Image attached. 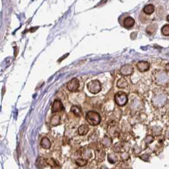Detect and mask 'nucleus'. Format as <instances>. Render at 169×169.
Listing matches in <instances>:
<instances>
[{"label":"nucleus","instance_id":"nucleus-8","mask_svg":"<svg viewBox=\"0 0 169 169\" xmlns=\"http://www.w3.org/2000/svg\"><path fill=\"white\" fill-rule=\"evenodd\" d=\"M120 72L121 75L124 76V77L130 76L134 72L133 66L130 64H125L121 67L120 69Z\"/></svg>","mask_w":169,"mask_h":169},{"label":"nucleus","instance_id":"nucleus-18","mask_svg":"<svg viewBox=\"0 0 169 169\" xmlns=\"http://www.w3.org/2000/svg\"><path fill=\"white\" fill-rule=\"evenodd\" d=\"M101 144L103 148H109L112 145V139L108 137H104L101 141Z\"/></svg>","mask_w":169,"mask_h":169},{"label":"nucleus","instance_id":"nucleus-12","mask_svg":"<svg viewBox=\"0 0 169 169\" xmlns=\"http://www.w3.org/2000/svg\"><path fill=\"white\" fill-rule=\"evenodd\" d=\"M40 145L43 149H45V150H49L52 146V143L48 138L43 137L41 139V141L40 142Z\"/></svg>","mask_w":169,"mask_h":169},{"label":"nucleus","instance_id":"nucleus-2","mask_svg":"<svg viewBox=\"0 0 169 169\" xmlns=\"http://www.w3.org/2000/svg\"><path fill=\"white\" fill-rule=\"evenodd\" d=\"M86 120L90 125L96 126L101 123V117L97 112L90 111L86 115Z\"/></svg>","mask_w":169,"mask_h":169},{"label":"nucleus","instance_id":"nucleus-31","mask_svg":"<svg viewBox=\"0 0 169 169\" xmlns=\"http://www.w3.org/2000/svg\"><path fill=\"white\" fill-rule=\"evenodd\" d=\"M167 21L169 22V15H167Z\"/></svg>","mask_w":169,"mask_h":169},{"label":"nucleus","instance_id":"nucleus-21","mask_svg":"<svg viewBox=\"0 0 169 169\" xmlns=\"http://www.w3.org/2000/svg\"><path fill=\"white\" fill-rule=\"evenodd\" d=\"M128 83L127 79L124 78L119 79L117 81V87L119 88H125L128 87Z\"/></svg>","mask_w":169,"mask_h":169},{"label":"nucleus","instance_id":"nucleus-16","mask_svg":"<svg viewBox=\"0 0 169 169\" xmlns=\"http://www.w3.org/2000/svg\"><path fill=\"white\" fill-rule=\"evenodd\" d=\"M71 112L78 118L81 117L82 115L81 109L77 106H72L71 108Z\"/></svg>","mask_w":169,"mask_h":169},{"label":"nucleus","instance_id":"nucleus-28","mask_svg":"<svg viewBox=\"0 0 169 169\" xmlns=\"http://www.w3.org/2000/svg\"><path fill=\"white\" fill-rule=\"evenodd\" d=\"M121 158L123 159V160H127L129 158V155L127 153H123L121 155Z\"/></svg>","mask_w":169,"mask_h":169},{"label":"nucleus","instance_id":"nucleus-11","mask_svg":"<svg viewBox=\"0 0 169 169\" xmlns=\"http://www.w3.org/2000/svg\"><path fill=\"white\" fill-rule=\"evenodd\" d=\"M81 157L82 158L85 159V160H88L92 158V153L90 148H86L83 150L81 151Z\"/></svg>","mask_w":169,"mask_h":169},{"label":"nucleus","instance_id":"nucleus-23","mask_svg":"<svg viewBox=\"0 0 169 169\" xmlns=\"http://www.w3.org/2000/svg\"><path fill=\"white\" fill-rule=\"evenodd\" d=\"M108 161L110 162L111 163H115V162L117 161V157L113 153H109L108 156Z\"/></svg>","mask_w":169,"mask_h":169},{"label":"nucleus","instance_id":"nucleus-32","mask_svg":"<svg viewBox=\"0 0 169 169\" xmlns=\"http://www.w3.org/2000/svg\"><path fill=\"white\" fill-rule=\"evenodd\" d=\"M168 133H169V132H168ZM167 137H169V134H167Z\"/></svg>","mask_w":169,"mask_h":169},{"label":"nucleus","instance_id":"nucleus-26","mask_svg":"<svg viewBox=\"0 0 169 169\" xmlns=\"http://www.w3.org/2000/svg\"><path fill=\"white\" fill-rule=\"evenodd\" d=\"M121 149H122V145L118 142V143H116L114 146V148H113V150L115 152V153H120L121 151Z\"/></svg>","mask_w":169,"mask_h":169},{"label":"nucleus","instance_id":"nucleus-27","mask_svg":"<svg viewBox=\"0 0 169 169\" xmlns=\"http://www.w3.org/2000/svg\"><path fill=\"white\" fill-rule=\"evenodd\" d=\"M145 141L146 143H148V144L150 143V142H151L153 141V137L151 136V135H148V136L146 138Z\"/></svg>","mask_w":169,"mask_h":169},{"label":"nucleus","instance_id":"nucleus-1","mask_svg":"<svg viewBox=\"0 0 169 169\" xmlns=\"http://www.w3.org/2000/svg\"><path fill=\"white\" fill-rule=\"evenodd\" d=\"M154 78L155 82L159 85H166L169 81L168 74L165 71H156L154 72Z\"/></svg>","mask_w":169,"mask_h":169},{"label":"nucleus","instance_id":"nucleus-6","mask_svg":"<svg viewBox=\"0 0 169 169\" xmlns=\"http://www.w3.org/2000/svg\"><path fill=\"white\" fill-rule=\"evenodd\" d=\"M79 87V81L77 78H72L67 84V88L71 92H77Z\"/></svg>","mask_w":169,"mask_h":169},{"label":"nucleus","instance_id":"nucleus-15","mask_svg":"<svg viewBox=\"0 0 169 169\" xmlns=\"http://www.w3.org/2000/svg\"><path fill=\"white\" fill-rule=\"evenodd\" d=\"M61 117L60 115H55L50 119V124L52 126H57L61 123Z\"/></svg>","mask_w":169,"mask_h":169},{"label":"nucleus","instance_id":"nucleus-13","mask_svg":"<svg viewBox=\"0 0 169 169\" xmlns=\"http://www.w3.org/2000/svg\"><path fill=\"white\" fill-rule=\"evenodd\" d=\"M135 24V20L132 17H128L125 18L123 21V26L126 28H130Z\"/></svg>","mask_w":169,"mask_h":169},{"label":"nucleus","instance_id":"nucleus-29","mask_svg":"<svg viewBox=\"0 0 169 169\" xmlns=\"http://www.w3.org/2000/svg\"><path fill=\"white\" fill-rule=\"evenodd\" d=\"M140 158L142 159V160H144V161H148V159H149V156L147 154H144L143 155H142L140 157Z\"/></svg>","mask_w":169,"mask_h":169},{"label":"nucleus","instance_id":"nucleus-3","mask_svg":"<svg viewBox=\"0 0 169 169\" xmlns=\"http://www.w3.org/2000/svg\"><path fill=\"white\" fill-rule=\"evenodd\" d=\"M168 96L166 93L159 92L156 94L152 99L153 104L156 107H161L166 103Z\"/></svg>","mask_w":169,"mask_h":169},{"label":"nucleus","instance_id":"nucleus-19","mask_svg":"<svg viewBox=\"0 0 169 169\" xmlns=\"http://www.w3.org/2000/svg\"><path fill=\"white\" fill-rule=\"evenodd\" d=\"M158 29V26L157 23H153V24H150L146 29V32L149 34H153L157 32Z\"/></svg>","mask_w":169,"mask_h":169},{"label":"nucleus","instance_id":"nucleus-9","mask_svg":"<svg viewBox=\"0 0 169 169\" xmlns=\"http://www.w3.org/2000/svg\"><path fill=\"white\" fill-rule=\"evenodd\" d=\"M95 160H97L98 162H102L104 160L105 158V151L103 150V149L101 148H97V150L95 151Z\"/></svg>","mask_w":169,"mask_h":169},{"label":"nucleus","instance_id":"nucleus-22","mask_svg":"<svg viewBox=\"0 0 169 169\" xmlns=\"http://www.w3.org/2000/svg\"><path fill=\"white\" fill-rule=\"evenodd\" d=\"M75 163L79 167H84V166H85V165H87V164L88 163V161H87V160H85V159H83L82 158H78L75 160Z\"/></svg>","mask_w":169,"mask_h":169},{"label":"nucleus","instance_id":"nucleus-17","mask_svg":"<svg viewBox=\"0 0 169 169\" xmlns=\"http://www.w3.org/2000/svg\"><path fill=\"white\" fill-rule=\"evenodd\" d=\"M89 132V127L86 124H83L79 126L78 128V132L79 135H85Z\"/></svg>","mask_w":169,"mask_h":169},{"label":"nucleus","instance_id":"nucleus-25","mask_svg":"<svg viewBox=\"0 0 169 169\" xmlns=\"http://www.w3.org/2000/svg\"><path fill=\"white\" fill-rule=\"evenodd\" d=\"M47 164L50 166L52 168L57 167V164L56 163V161L54 160V158H49L47 160Z\"/></svg>","mask_w":169,"mask_h":169},{"label":"nucleus","instance_id":"nucleus-24","mask_svg":"<svg viewBox=\"0 0 169 169\" xmlns=\"http://www.w3.org/2000/svg\"><path fill=\"white\" fill-rule=\"evenodd\" d=\"M161 32L165 36H169V25L165 24L161 29Z\"/></svg>","mask_w":169,"mask_h":169},{"label":"nucleus","instance_id":"nucleus-10","mask_svg":"<svg viewBox=\"0 0 169 169\" xmlns=\"http://www.w3.org/2000/svg\"><path fill=\"white\" fill-rule=\"evenodd\" d=\"M137 68L140 72H146L150 69V64L147 61H139L137 64Z\"/></svg>","mask_w":169,"mask_h":169},{"label":"nucleus","instance_id":"nucleus-20","mask_svg":"<svg viewBox=\"0 0 169 169\" xmlns=\"http://www.w3.org/2000/svg\"><path fill=\"white\" fill-rule=\"evenodd\" d=\"M155 10V8L153 5L149 4V5H146L144 6L143 8V11L146 14L151 15L152 14H153L154 13Z\"/></svg>","mask_w":169,"mask_h":169},{"label":"nucleus","instance_id":"nucleus-7","mask_svg":"<svg viewBox=\"0 0 169 169\" xmlns=\"http://www.w3.org/2000/svg\"><path fill=\"white\" fill-rule=\"evenodd\" d=\"M64 109V106L61 100L56 99L53 102L52 106V112L53 113H57V112H61Z\"/></svg>","mask_w":169,"mask_h":169},{"label":"nucleus","instance_id":"nucleus-5","mask_svg":"<svg viewBox=\"0 0 169 169\" xmlns=\"http://www.w3.org/2000/svg\"><path fill=\"white\" fill-rule=\"evenodd\" d=\"M115 101L119 106H124L128 102L127 95L123 92H118L115 95Z\"/></svg>","mask_w":169,"mask_h":169},{"label":"nucleus","instance_id":"nucleus-30","mask_svg":"<svg viewBox=\"0 0 169 169\" xmlns=\"http://www.w3.org/2000/svg\"><path fill=\"white\" fill-rule=\"evenodd\" d=\"M166 69H167V71L169 72V63H168V64H167V66H166Z\"/></svg>","mask_w":169,"mask_h":169},{"label":"nucleus","instance_id":"nucleus-4","mask_svg":"<svg viewBox=\"0 0 169 169\" xmlns=\"http://www.w3.org/2000/svg\"><path fill=\"white\" fill-rule=\"evenodd\" d=\"M88 90L93 94H97L102 90L101 82L98 80H93L87 84Z\"/></svg>","mask_w":169,"mask_h":169},{"label":"nucleus","instance_id":"nucleus-14","mask_svg":"<svg viewBox=\"0 0 169 169\" xmlns=\"http://www.w3.org/2000/svg\"><path fill=\"white\" fill-rule=\"evenodd\" d=\"M46 164H47V160H45L44 158L39 157L36 162V167L39 169H43L46 167Z\"/></svg>","mask_w":169,"mask_h":169}]
</instances>
